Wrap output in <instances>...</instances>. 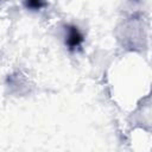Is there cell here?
<instances>
[{
  "label": "cell",
  "mask_w": 152,
  "mask_h": 152,
  "mask_svg": "<svg viewBox=\"0 0 152 152\" xmlns=\"http://www.w3.org/2000/svg\"><path fill=\"white\" fill-rule=\"evenodd\" d=\"M82 42H83V36L81 34L78 28L75 26H69L66 32V39H65V44L69 46V49H75L80 46Z\"/></svg>",
  "instance_id": "1"
}]
</instances>
